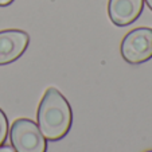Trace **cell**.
<instances>
[{"label":"cell","instance_id":"obj_1","mask_svg":"<svg viewBox=\"0 0 152 152\" xmlns=\"http://www.w3.org/2000/svg\"><path fill=\"white\" fill-rule=\"evenodd\" d=\"M73 112L70 104L55 88L45 92L38 108V126L46 140H61L72 128Z\"/></svg>","mask_w":152,"mask_h":152},{"label":"cell","instance_id":"obj_2","mask_svg":"<svg viewBox=\"0 0 152 152\" xmlns=\"http://www.w3.org/2000/svg\"><path fill=\"white\" fill-rule=\"evenodd\" d=\"M10 140L15 152H46V139L39 126L30 118H18L12 123Z\"/></svg>","mask_w":152,"mask_h":152},{"label":"cell","instance_id":"obj_3","mask_svg":"<svg viewBox=\"0 0 152 152\" xmlns=\"http://www.w3.org/2000/svg\"><path fill=\"white\" fill-rule=\"evenodd\" d=\"M121 57L131 65H140L152 58V28L139 27L124 37L121 42Z\"/></svg>","mask_w":152,"mask_h":152},{"label":"cell","instance_id":"obj_4","mask_svg":"<svg viewBox=\"0 0 152 152\" xmlns=\"http://www.w3.org/2000/svg\"><path fill=\"white\" fill-rule=\"evenodd\" d=\"M30 37L23 30L0 31V66L19 59L27 50Z\"/></svg>","mask_w":152,"mask_h":152},{"label":"cell","instance_id":"obj_5","mask_svg":"<svg viewBox=\"0 0 152 152\" xmlns=\"http://www.w3.org/2000/svg\"><path fill=\"white\" fill-rule=\"evenodd\" d=\"M144 0H109L108 15L112 23L118 27L132 24L141 15Z\"/></svg>","mask_w":152,"mask_h":152},{"label":"cell","instance_id":"obj_6","mask_svg":"<svg viewBox=\"0 0 152 152\" xmlns=\"http://www.w3.org/2000/svg\"><path fill=\"white\" fill-rule=\"evenodd\" d=\"M8 133V120L3 110L0 109V145H3Z\"/></svg>","mask_w":152,"mask_h":152},{"label":"cell","instance_id":"obj_7","mask_svg":"<svg viewBox=\"0 0 152 152\" xmlns=\"http://www.w3.org/2000/svg\"><path fill=\"white\" fill-rule=\"evenodd\" d=\"M0 152H15V149L12 147H8V145H0Z\"/></svg>","mask_w":152,"mask_h":152},{"label":"cell","instance_id":"obj_8","mask_svg":"<svg viewBox=\"0 0 152 152\" xmlns=\"http://www.w3.org/2000/svg\"><path fill=\"white\" fill-rule=\"evenodd\" d=\"M14 0H0V7H7L12 3Z\"/></svg>","mask_w":152,"mask_h":152},{"label":"cell","instance_id":"obj_9","mask_svg":"<svg viewBox=\"0 0 152 152\" xmlns=\"http://www.w3.org/2000/svg\"><path fill=\"white\" fill-rule=\"evenodd\" d=\"M145 3H147V6L151 8V11H152V0H145Z\"/></svg>","mask_w":152,"mask_h":152},{"label":"cell","instance_id":"obj_10","mask_svg":"<svg viewBox=\"0 0 152 152\" xmlns=\"http://www.w3.org/2000/svg\"><path fill=\"white\" fill-rule=\"evenodd\" d=\"M145 152H152V149H151V151H145Z\"/></svg>","mask_w":152,"mask_h":152}]
</instances>
